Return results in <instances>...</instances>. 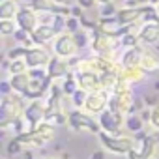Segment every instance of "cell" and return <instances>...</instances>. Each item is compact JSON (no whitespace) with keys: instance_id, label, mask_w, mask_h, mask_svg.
<instances>
[{"instance_id":"5bb4252c","label":"cell","mask_w":159,"mask_h":159,"mask_svg":"<svg viewBox=\"0 0 159 159\" xmlns=\"http://www.w3.org/2000/svg\"><path fill=\"white\" fill-rule=\"evenodd\" d=\"M51 54L47 52V49L43 47H30L26 49V54H25V62L28 66V69H36V67H47V64L51 62Z\"/></svg>"},{"instance_id":"603a6c76","label":"cell","mask_w":159,"mask_h":159,"mask_svg":"<svg viewBox=\"0 0 159 159\" xmlns=\"http://www.w3.org/2000/svg\"><path fill=\"white\" fill-rule=\"evenodd\" d=\"M144 125H146V122L142 120V116L140 114H137V112H131V114H125V129L129 131V133H140V131H144Z\"/></svg>"},{"instance_id":"4dcf8cb0","label":"cell","mask_w":159,"mask_h":159,"mask_svg":"<svg viewBox=\"0 0 159 159\" xmlns=\"http://www.w3.org/2000/svg\"><path fill=\"white\" fill-rule=\"evenodd\" d=\"M17 21L13 19H0V34L2 36H13L19 26H15Z\"/></svg>"},{"instance_id":"4fadbf2b","label":"cell","mask_w":159,"mask_h":159,"mask_svg":"<svg viewBox=\"0 0 159 159\" xmlns=\"http://www.w3.org/2000/svg\"><path fill=\"white\" fill-rule=\"evenodd\" d=\"M109 92H105V90H99V92H92V94H88V98H86V103H84V111L86 112H90L92 116L94 114H101L103 111H107L109 109Z\"/></svg>"},{"instance_id":"ab89813d","label":"cell","mask_w":159,"mask_h":159,"mask_svg":"<svg viewBox=\"0 0 159 159\" xmlns=\"http://www.w3.org/2000/svg\"><path fill=\"white\" fill-rule=\"evenodd\" d=\"M96 2H98V0H77V4L81 6L83 10H90V8H94Z\"/></svg>"},{"instance_id":"8fae6325","label":"cell","mask_w":159,"mask_h":159,"mask_svg":"<svg viewBox=\"0 0 159 159\" xmlns=\"http://www.w3.org/2000/svg\"><path fill=\"white\" fill-rule=\"evenodd\" d=\"M75 77L79 88H83L84 92L92 94V92H99L101 90V75L90 69H75Z\"/></svg>"},{"instance_id":"60d3db41","label":"cell","mask_w":159,"mask_h":159,"mask_svg":"<svg viewBox=\"0 0 159 159\" xmlns=\"http://www.w3.org/2000/svg\"><path fill=\"white\" fill-rule=\"evenodd\" d=\"M105 152H107V150H96V152L92 153V159H105Z\"/></svg>"},{"instance_id":"d4e9b609","label":"cell","mask_w":159,"mask_h":159,"mask_svg":"<svg viewBox=\"0 0 159 159\" xmlns=\"http://www.w3.org/2000/svg\"><path fill=\"white\" fill-rule=\"evenodd\" d=\"M60 84H62V90H64V94L67 96V98H71L77 90H79V83H77V77H75V73H67L62 81H60Z\"/></svg>"},{"instance_id":"74e56055","label":"cell","mask_w":159,"mask_h":159,"mask_svg":"<svg viewBox=\"0 0 159 159\" xmlns=\"http://www.w3.org/2000/svg\"><path fill=\"white\" fill-rule=\"evenodd\" d=\"M150 125H152L153 129H157V131H159V105H157V107H153V109H152V112H150Z\"/></svg>"},{"instance_id":"9c48e42d","label":"cell","mask_w":159,"mask_h":159,"mask_svg":"<svg viewBox=\"0 0 159 159\" xmlns=\"http://www.w3.org/2000/svg\"><path fill=\"white\" fill-rule=\"evenodd\" d=\"M52 51H54V54H56V56H60V58H64V60L73 58V56H75V52L79 51V47H77V43H75V38H73V34H69V32L58 34V36L54 38Z\"/></svg>"},{"instance_id":"52a82bcc","label":"cell","mask_w":159,"mask_h":159,"mask_svg":"<svg viewBox=\"0 0 159 159\" xmlns=\"http://www.w3.org/2000/svg\"><path fill=\"white\" fill-rule=\"evenodd\" d=\"M47 101L45 99H34V101H28V105L25 107V112H23V118L26 120L28 127H36L39 124L45 122V116H47Z\"/></svg>"},{"instance_id":"44dd1931","label":"cell","mask_w":159,"mask_h":159,"mask_svg":"<svg viewBox=\"0 0 159 159\" xmlns=\"http://www.w3.org/2000/svg\"><path fill=\"white\" fill-rule=\"evenodd\" d=\"M10 83H11L15 94L26 98L28 88H30V75H28V71H26V73H19V75H11V77H10Z\"/></svg>"},{"instance_id":"bcb514c9","label":"cell","mask_w":159,"mask_h":159,"mask_svg":"<svg viewBox=\"0 0 159 159\" xmlns=\"http://www.w3.org/2000/svg\"><path fill=\"white\" fill-rule=\"evenodd\" d=\"M25 2H30V4H32V0H25Z\"/></svg>"},{"instance_id":"d6a6232c","label":"cell","mask_w":159,"mask_h":159,"mask_svg":"<svg viewBox=\"0 0 159 159\" xmlns=\"http://www.w3.org/2000/svg\"><path fill=\"white\" fill-rule=\"evenodd\" d=\"M66 23H67V17H66V15H58V13H54L51 25H52V28H54L56 34H64V32H66Z\"/></svg>"},{"instance_id":"2e32d148","label":"cell","mask_w":159,"mask_h":159,"mask_svg":"<svg viewBox=\"0 0 159 159\" xmlns=\"http://www.w3.org/2000/svg\"><path fill=\"white\" fill-rule=\"evenodd\" d=\"M69 62H66L64 58H60V56H52L51 58V62L47 64V75L52 79V81H58V79H64L67 73H69Z\"/></svg>"},{"instance_id":"7dc6e473","label":"cell","mask_w":159,"mask_h":159,"mask_svg":"<svg viewBox=\"0 0 159 159\" xmlns=\"http://www.w3.org/2000/svg\"><path fill=\"white\" fill-rule=\"evenodd\" d=\"M125 2H127V0H125Z\"/></svg>"},{"instance_id":"f546056e","label":"cell","mask_w":159,"mask_h":159,"mask_svg":"<svg viewBox=\"0 0 159 159\" xmlns=\"http://www.w3.org/2000/svg\"><path fill=\"white\" fill-rule=\"evenodd\" d=\"M139 43H140V38H139V32H137V30H133V32L125 34L124 38H120V45L125 47V49H129V47H137Z\"/></svg>"},{"instance_id":"1f68e13d","label":"cell","mask_w":159,"mask_h":159,"mask_svg":"<svg viewBox=\"0 0 159 159\" xmlns=\"http://www.w3.org/2000/svg\"><path fill=\"white\" fill-rule=\"evenodd\" d=\"M86 98H88V92H84L83 88H79V90L71 96V103H73V107H75V109H84Z\"/></svg>"},{"instance_id":"d6986e66","label":"cell","mask_w":159,"mask_h":159,"mask_svg":"<svg viewBox=\"0 0 159 159\" xmlns=\"http://www.w3.org/2000/svg\"><path fill=\"white\" fill-rule=\"evenodd\" d=\"M146 79V71L140 67H122L120 69V83L122 84H139Z\"/></svg>"},{"instance_id":"836d02e7","label":"cell","mask_w":159,"mask_h":159,"mask_svg":"<svg viewBox=\"0 0 159 159\" xmlns=\"http://www.w3.org/2000/svg\"><path fill=\"white\" fill-rule=\"evenodd\" d=\"M81 19L79 17H73V15H69L67 17V23H66V32H69V34H75L77 30H81Z\"/></svg>"},{"instance_id":"277c9868","label":"cell","mask_w":159,"mask_h":159,"mask_svg":"<svg viewBox=\"0 0 159 159\" xmlns=\"http://www.w3.org/2000/svg\"><path fill=\"white\" fill-rule=\"evenodd\" d=\"M133 92H131V86L129 84H122L118 83L116 90L109 96V109L114 111V112H122V114H129L131 109H133Z\"/></svg>"},{"instance_id":"6da1fadb","label":"cell","mask_w":159,"mask_h":159,"mask_svg":"<svg viewBox=\"0 0 159 159\" xmlns=\"http://www.w3.org/2000/svg\"><path fill=\"white\" fill-rule=\"evenodd\" d=\"M98 137H99V144L103 146V150L114 155H127L137 146V140L127 135H114V133L99 131Z\"/></svg>"},{"instance_id":"ac0fdd59","label":"cell","mask_w":159,"mask_h":159,"mask_svg":"<svg viewBox=\"0 0 159 159\" xmlns=\"http://www.w3.org/2000/svg\"><path fill=\"white\" fill-rule=\"evenodd\" d=\"M144 49L140 45L137 47H129L124 51L122 58H120V66L122 67H140V60H142Z\"/></svg>"},{"instance_id":"3957f363","label":"cell","mask_w":159,"mask_h":159,"mask_svg":"<svg viewBox=\"0 0 159 159\" xmlns=\"http://www.w3.org/2000/svg\"><path fill=\"white\" fill-rule=\"evenodd\" d=\"M54 133H56L54 127L43 122V124H39V125H36V127H32V129H28V131H25L21 135H15V139L23 146L34 148V146H43L49 140H52L54 139Z\"/></svg>"},{"instance_id":"4316f807","label":"cell","mask_w":159,"mask_h":159,"mask_svg":"<svg viewBox=\"0 0 159 159\" xmlns=\"http://www.w3.org/2000/svg\"><path fill=\"white\" fill-rule=\"evenodd\" d=\"M30 8H34L38 13H54L58 4L54 2V0H32Z\"/></svg>"},{"instance_id":"ba28073f","label":"cell","mask_w":159,"mask_h":159,"mask_svg":"<svg viewBox=\"0 0 159 159\" xmlns=\"http://www.w3.org/2000/svg\"><path fill=\"white\" fill-rule=\"evenodd\" d=\"M152 10V6H125L120 8L116 13V19L124 26H135L139 21H144V15Z\"/></svg>"},{"instance_id":"b9f144b4","label":"cell","mask_w":159,"mask_h":159,"mask_svg":"<svg viewBox=\"0 0 159 159\" xmlns=\"http://www.w3.org/2000/svg\"><path fill=\"white\" fill-rule=\"evenodd\" d=\"M114 2H116V0H98V4H101V6L103 4H114Z\"/></svg>"},{"instance_id":"ffe728a7","label":"cell","mask_w":159,"mask_h":159,"mask_svg":"<svg viewBox=\"0 0 159 159\" xmlns=\"http://www.w3.org/2000/svg\"><path fill=\"white\" fill-rule=\"evenodd\" d=\"M32 41H34V45H38V47H43V45H47L51 39H54L58 34L54 32V28H52V25H39L32 34Z\"/></svg>"},{"instance_id":"9a60e30c","label":"cell","mask_w":159,"mask_h":159,"mask_svg":"<svg viewBox=\"0 0 159 159\" xmlns=\"http://www.w3.org/2000/svg\"><path fill=\"white\" fill-rule=\"evenodd\" d=\"M15 21H17V26L19 28H23V30H26L30 34L39 26V15H38V11L34 8H28V6H25V8L19 10Z\"/></svg>"},{"instance_id":"83f0119b","label":"cell","mask_w":159,"mask_h":159,"mask_svg":"<svg viewBox=\"0 0 159 159\" xmlns=\"http://www.w3.org/2000/svg\"><path fill=\"white\" fill-rule=\"evenodd\" d=\"M73 38H75V43H77V47H79V51L81 49H86L90 43H92V38H90V34L84 30V28H81V30H77L75 34H73Z\"/></svg>"},{"instance_id":"8d00e7d4","label":"cell","mask_w":159,"mask_h":159,"mask_svg":"<svg viewBox=\"0 0 159 159\" xmlns=\"http://www.w3.org/2000/svg\"><path fill=\"white\" fill-rule=\"evenodd\" d=\"M23 148H25V146H23V144H21V142H19V140H17V139L13 137V140H11V142L8 144V153H10V155L21 153V152H23Z\"/></svg>"},{"instance_id":"ee69618b","label":"cell","mask_w":159,"mask_h":159,"mask_svg":"<svg viewBox=\"0 0 159 159\" xmlns=\"http://www.w3.org/2000/svg\"><path fill=\"white\" fill-rule=\"evenodd\" d=\"M146 2H150V4H153V6H155V4H159V0H146Z\"/></svg>"},{"instance_id":"7bdbcfd3","label":"cell","mask_w":159,"mask_h":159,"mask_svg":"<svg viewBox=\"0 0 159 159\" xmlns=\"http://www.w3.org/2000/svg\"><path fill=\"white\" fill-rule=\"evenodd\" d=\"M54 2H56V4H62V6H66V4H67V0H54Z\"/></svg>"},{"instance_id":"7402d4cb","label":"cell","mask_w":159,"mask_h":159,"mask_svg":"<svg viewBox=\"0 0 159 159\" xmlns=\"http://www.w3.org/2000/svg\"><path fill=\"white\" fill-rule=\"evenodd\" d=\"M140 69H144L146 73L159 71V58H157V54L144 49V54H142V60H140Z\"/></svg>"},{"instance_id":"30bf717a","label":"cell","mask_w":159,"mask_h":159,"mask_svg":"<svg viewBox=\"0 0 159 159\" xmlns=\"http://www.w3.org/2000/svg\"><path fill=\"white\" fill-rule=\"evenodd\" d=\"M98 122H99V125H101V131L120 135V129L125 127V114L114 112V111L107 109V111H103V112L99 114Z\"/></svg>"},{"instance_id":"e0dca14e","label":"cell","mask_w":159,"mask_h":159,"mask_svg":"<svg viewBox=\"0 0 159 159\" xmlns=\"http://www.w3.org/2000/svg\"><path fill=\"white\" fill-rule=\"evenodd\" d=\"M139 38H140V43L144 45H157L159 43V21L144 23L139 30Z\"/></svg>"},{"instance_id":"f6af8a7d","label":"cell","mask_w":159,"mask_h":159,"mask_svg":"<svg viewBox=\"0 0 159 159\" xmlns=\"http://www.w3.org/2000/svg\"><path fill=\"white\" fill-rule=\"evenodd\" d=\"M153 8H155V13H157V15H159V4H155V6H153Z\"/></svg>"},{"instance_id":"cb8c5ba5","label":"cell","mask_w":159,"mask_h":159,"mask_svg":"<svg viewBox=\"0 0 159 159\" xmlns=\"http://www.w3.org/2000/svg\"><path fill=\"white\" fill-rule=\"evenodd\" d=\"M19 4L17 0H2L0 2V19H15L19 13Z\"/></svg>"},{"instance_id":"d590c367","label":"cell","mask_w":159,"mask_h":159,"mask_svg":"<svg viewBox=\"0 0 159 159\" xmlns=\"http://www.w3.org/2000/svg\"><path fill=\"white\" fill-rule=\"evenodd\" d=\"M25 54H26V47H23V45H19V47H13V49H10V51H8V58H10V60L25 58Z\"/></svg>"},{"instance_id":"f1b7e54d","label":"cell","mask_w":159,"mask_h":159,"mask_svg":"<svg viewBox=\"0 0 159 159\" xmlns=\"http://www.w3.org/2000/svg\"><path fill=\"white\" fill-rule=\"evenodd\" d=\"M8 71H10V75H19V73H26V71H28V66H26L25 58L10 60V64H8Z\"/></svg>"},{"instance_id":"f35d334b","label":"cell","mask_w":159,"mask_h":159,"mask_svg":"<svg viewBox=\"0 0 159 159\" xmlns=\"http://www.w3.org/2000/svg\"><path fill=\"white\" fill-rule=\"evenodd\" d=\"M10 94H13V86H11V83L10 81H2L0 83V96H10Z\"/></svg>"},{"instance_id":"e575fe53","label":"cell","mask_w":159,"mask_h":159,"mask_svg":"<svg viewBox=\"0 0 159 159\" xmlns=\"http://www.w3.org/2000/svg\"><path fill=\"white\" fill-rule=\"evenodd\" d=\"M116 13H118V8L114 4H103L101 10H99L101 17H116Z\"/></svg>"},{"instance_id":"5b68a950","label":"cell","mask_w":159,"mask_h":159,"mask_svg":"<svg viewBox=\"0 0 159 159\" xmlns=\"http://www.w3.org/2000/svg\"><path fill=\"white\" fill-rule=\"evenodd\" d=\"M67 125L73 129V131H90V133H99L101 131V125L99 122H96L92 118L90 112L86 111H81V109H75V111H69L67 112Z\"/></svg>"},{"instance_id":"484cf974","label":"cell","mask_w":159,"mask_h":159,"mask_svg":"<svg viewBox=\"0 0 159 159\" xmlns=\"http://www.w3.org/2000/svg\"><path fill=\"white\" fill-rule=\"evenodd\" d=\"M67 112L66 111H54V112H47L45 116V124L52 125V127H58V125H66L67 124Z\"/></svg>"},{"instance_id":"8992f818","label":"cell","mask_w":159,"mask_h":159,"mask_svg":"<svg viewBox=\"0 0 159 159\" xmlns=\"http://www.w3.org/2000/svg\"><path fill=\"white\" fill-rule=\"evenodd\" d=\"M90 45H92V49H94L96 54L105 56V58H111V60H116V47L120 45V41H116L114 38L107 36L99 28H96L92 32V43Z\"/></svg>"},{"instance_id":"7a4b0ae2","label":"cell","mask_w":159,"mask_h":159,"mask_svg":"<svg viewBox=\"0 0 159 159\" xmlns=\"http://www.w3.org/2000/svg\"><path fill=\"white\" fill-rule=\"evenodd\" d=\"M25 98L19 96V94H10V96H4L0 99V125L4 129L11 125V122L19 116H23L25 112Z\"/></svg>"},{"instance_id":"7c38bea8","label":"cell","mask_w":159,"mask_h":159,"mask_svg":"<svg viewBox=\"0 0 159 159\" xmlns=\"http://www.w3.org/2000/svg\"><path fill=\"white\" fill-rule=\"evenodd\" d=\"M155 150H157V139L148 133L142 140H139V146H135L127 153V159H153Z\"/></svg>"}]
</instances>
